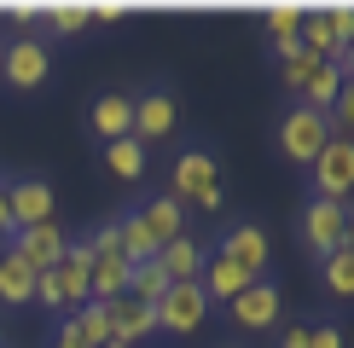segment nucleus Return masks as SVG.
Wrapping results in <instances>:
<instances>
[{
  "mask_svg": "<svg viewBox=\"0 0 354 348\" xmlns=\"http://www.w3.org/2000/svg\"><path fill=\"white\" fill-rule=\"evenodd\" d=\"M0 81L12 87V93H41V87L53 81V47L35 35H18L0 47Z\"/></svg>",
  "mask_w": 354,
  "mask_h": 348,
  "instance_id": "obj_1",
  "label": "nucleus"
},
{
  "mask_svg": "<svg viewBox=\"0 0 354 348\" xmlns=\"http://www.w3.org/2000/svg\"><path fill=\"white\" fill-rule=\"evenodd\" d=\"M354 41V6H302V52L308 58H343Z\"/></svg>",
  "mask_w": 354,
  "mask_h": 348,
  "instance_id": "obj_2",
  "label": "nucleus"
},
{
  "mask_svg": "<svg viewBox=\"0 0 354 348\" xmlns=\"http://www.w3.org/2000/svg\"><path fill=\"white\" fill-rule=\"evenodd\" d=\"M169 180H174V192H169L174 203H203V197L221 192V157L209 151V145H180Z\"/></svg>",
  "mask_w": 354,
  "mask_h": 348,
  "instance_id": "obj_3",
  "label": "nucleus"
},
{
  "mask_svg": "<svg viewBox=\"0 0 354 348\" xmlns=\"http://www.w3.org/2000/svg\"><path fill=\"white\" fill-rule=\"evenodd\" d=\"M326 139H331V122H326L319 110H308V105H290L285 116H279V157H285V163L308 168L319 151H326Z\"/></svg>",
  "mask_w": 354,
  "mask_h": 348,
  "instance_id": "obj_4",
  "label": "nucleus"
},
{
  "mask_svg": "<svg viewBox=\"0 0 354 348\" xmlns=\"http://www.w3.org/2000/svg\"><path fill=\"white\" fill-rule=\"evenodd\" d=\"M308 197H331L348 203L354 197V139H326V151L308 163Z\"/></svg>",
  "mask_w": 354,
  "mask_h": 348,
  "instance_id": "obj_5",
  "label": "nucleus"
},
{
  "mask_svg": "<svg viewBox=\"0 0 354 348\" xmlns=\"http://www.w3.org/2000/svg\"><path fill=\"white\" fill-rule=\"evenodd\" d=\"M343 226H348V203H331V197H308L302 203V244H308L314 261L343 250Z\"/></svg>",
  "mask_w": 354,
  "mask_h": 348,
  "instance_id": "obj_6",
  "label": "nucleus"
},
{
  "mask_svg": "<svg viewBox=\"0 0 354 348\" xmlns=\"http://www.w3.org/2000/svg\"><path fill=\"white\" fill-rule=\"evenodd\" d=\"M174 122H180V99H174V87L151 81L145 93H134V139L140 145L174 139Z\"/></svg>",
  "mask_w": 354,
  "mask_h": 348,
  "instance_id": "obj_7",
  "label": "nucleus"
},
{
  "mask_svg": "<svg viewBox=\"0 0 354 348\" xmlns=\"http://www.w3.org/2000/svg\"><path fill=\"white\" fill-rule=\"evenodd\" d=\"M6 250L18 255L29 273H53V267H58V255L70 250V232L58 226V221H47V226H18V232L6 238Z\"/></svg>",
  "mask_w": 354,
  "mask_h": 348,
  "instance_id": "obj_8",
  "label": "nucleus"
},
{
  "mask_svg": "<svg viewBox=\"0 0 354 348\" xmlns=\"http://www.w3.org/2000/svg\"><path fill=\"white\" fill-rule=\"evenodd\" d=\"M215 255H227L232 267H244V273H250V279H268V261H273L268 226H256V221L227 226V232H221V244H215Z\"/></svg>",
  "mask_w": 354,
  "mask_h": 348,
  "instance_id": "obj_9",
  "label": "nucleus"
},
{
  "mask_svg": "<svg viewBox=\"0 0 354 348\" xmlns=\"http://www.w3.org/2000/svg\"><path fill=\"white\" fill-rule=\"evenodd\" d=\"M0 186H6V203H12V221H18V226L58 221V203H53L47 174H18V180H0Z\"/></svg>",
  "mask_w": 354,
  "mask_h": 348,
  "instance_id": "obj_10",
  "label": "nucleus"
},
{
  "mask_svg": "<svg viewBox=\"0 0 354 348\" xmlns=\"http://www.w3.org/2000/svg\"><path fill=\"white\" fill-rule=\"evenodd\" d=\"M203 319H209V296L198 284H169V296L157 302V331H169V337H192Z\"/></svg>",
  "mask_w": 354,
  "mask_h": 348,
  "instance_id": "obj_11",
  "label": "nucleus"
},
{
  "mask_svg": "<svg viewBox=\"0 0 354 348\" xmlns=\"http://www.w3.org/2000/svg\"><path fill=\"white\" fill-rule=\"evenodd\" d=\"M227 313H232V325H239V331H268L273 319H279V284L273 279H250L239 296L227 302Z\"/></svg>",
  "mask_w": 354,
  "mask_h": 348,
  "instance_id": "obj_12",
  "label": "nucleus"
},
{
  "mask_svg": "<svg viewBox=\"0 0 354 348\" xmlns=\"http://www.w3.org/2000/svg\"><path fill=\"white\" fill-rule=\"evenodd\" d=\"M58 290H64V308H82V302H93V290H87V279H93V250H87L82 238H70V250L58 255L53 267Z\"/></svg>",
  "mask_w": 354,
  "mask_h": 348,
  "instance_id": "obj_13",
  "label": "nucleus"
},
{
  "mask_svg": "<svg viewBox=\"0 0 354 348\" xmlns=\"http://www.w3.org/2000/svg\"><path fill=\"white\" fill-rule=\"evenodd\" d=\"M105 308H111V342L134 348L145 337H157V308H145V302H134V296H116V302H105Z\"/></svg>",
  "mask_w": 354,
  "mask_h": 348,
  "instance_id": "obj_14",
  "label": "nucleus"
},
{
  "mask_svg": "<svg viewBox=\"0 0 354 348\" xmlns=\"http://www.w3.org/2000/svg\"><path fill=\"white\" fill-rule=\"evenodd\" d=\"M87 122H93L99 145H111V139H134V93H99Z\"/></svg>",
  "mask_w": 354,
  "mask_h": 348,
  "instance_id": "obj_15",
  "label": "nucleus"
},
{
  "mask_svg": "<svg viewBox=\"0 0 354 348\" xmlns=\"http://www.w3.org/2000/svg\"><path fill=\"white\" fill-rule=\"evenodd\" d=\"M140 226H145V238L157 244V250H163V244H174L180 238V226H186V203H174L169 192H157V197H145L140 203Z\"/></svg>",
  "mask_w": 354,
  "mask_h": 348,
  "instance_id": "obj_16",
  "label": "nucleus"
},
{
  "mask_svg": "<svg viewBox=\"0 0 354 348\" xmlns=\"http://www.w3.org/2000/svg\"><path fill=\"white\" fill-rule=\"evenodd\" d=\"M250 284V273L244 267H232V261L227 255H203V273H198V290H203V296H209V308H215V302H221V308H227V302L232 296H239V290Z\"/></svg>",
  "mask_w": 354,
  "mask_h": 348,
  "instance_id": "obj_17",
  "label": "nucleus"
},
{
  "mask_svg": "<svg viewBox=\"0 0 354 348\" xmlns=\"http://www.w3.org/2000/svg\"><path fill=\"white\" fill-rule=\"evenodd\" d=\"M203 255H209V250H203L198 238H186V232H180L174 244H163V250H157V267L169 273V284H198V273H203Z\"/></svg>",
  "mask_w": 354,
  "mask_h": 348,
  "instance_id": "obj_18",
  "label": "nucleus"
},
{
  "mask_svg": "<svg viewBox=\"0 0 354 348\" xmlns=\"http://www.w3.org/2000/svg\"><path fill=\"white\" fill-rule=\"evenodd\" d=\"M35 302V273L0 244V308H29Z\"/></svg>",
  "mask_w": 354,
  "mask_h": 348,
  "instance_id": "obj_19",
  "label": "nucleus"
},
{
  "mask_svg": "<svg viewBox=\"0 0 354 348\" xmlns=\"http://www.w3.org/2000/svg\"><path fill=\"white\" fill-rule=\"evenodd\" d=\"M268 41H273L279 64L297 58L302 52V6H268Z\"/></svg>",
  "mask_w": 354,
  "mask_h": 348,
  "instance_id": "obj_20",
  "label": "nucleus"
},
{
  "mask_svg": "<svg viewBox=\"0 0 354 348\" xmlns=\"http://www.w3.org/2000/svg\"><path fill=\"white\" fill-rule=\"evenodd\" d=\"M337 93H343V70H337L331 58H319V64H314V76L302 81L297 105H308V110H319V116H326V110L337 105Z\"/></svg>",
  "mask_w": 354,
  "mask_h": 348,
  "instance_id": "obj_21",
  "label": "nucleus"
},
{
  "mask_svg": "<svg viewBox=\"0 0 354 348\" xmlns=\"http://www.w3.org/2000/svg\"><path fill=\"white\" fill-rule=\"evenodd\" d=\"M87 290H93V302L128 296V261L122 255H93V279H87Z\"/></svg>",
  "mask_w": 354,
  "mask_h": 348,
  "instance_id": "obj_22",
  "label": "nucleus"
},
{
  "mask_svg": "<svg viewBox=\"0 0 354 348\" xmlns=\"http://www.w3.org/2000/svg\"><path fill=\"white\" fill-rule=\"evenodd\" d=\"M128 296H134V302H145V308H157V302L169 296V273L157 267V255H151V261H134V267H128Z\"/></svg>",
  "mask_w": 354,
  "mask_h": 348,
  "instance_id": "obj_23",
  "label": "nucleus"
},
{
  "mask_svg": "<svg viewBox=\"0 0 354 348\" xmlns=\"http://www.w3.org/2000/svg\"><path fill=\"white\" fill-rule=\"evenodd\" d=\"M70 331L82 337V348H111V308L105 302H82L76 319H70Z\"/></svg>",
  "mask_w": 354,
  "mask_h": 348,
  "instance_id": "obj_24",
  "label": "nucleus"
},
{
  "mask_svg": "<svg viewBox=\"0 0 354 348\" xmlns=\"http://www.w3.org/2000/svg\"><path fill=\"white\" fill-rule=\"evenodd\" d=\"M41 18H47V29H53L58 41H70V35H82V29H87V0H47Z\"/></svg>",
  "mask_w": 354,
  "mask_h": 348,
  "instance_id": "obj_25",
  "label": "nucleus"
},
{
  "mask_svg": "<svg viewBox=\"0 0 354 348\" xmlns=\"http://www.w3.org/2000/svg\"><path fill=\"white\" fill-rule=\"evenodd\" d=\"M319 284H326V296L354 302V255H348V250L326 255V261H319Z\"/></svg>",
  "mask_w": 354,
  "mask_h": 348,
  "instance_id": "obj_26",
  "label": "nucleus"
},
{
  "mask_svg": "<svg viewBox=\"0 0 354 348\" xmlns=\"http://www.w3.org/2000/svg\"><path fill=\"white\" fill-rule=\"evenodd\" d=\"M105 168L116 174V180H140L145 174V145L140 139H111L105 145Z\"/></svg>",
  "mask_w": 354,
  "mask_h": 348,
  "instance_id": "obj_27",
  "label": "nucleus"
},
{
  "mask_svg": "<svg viewBox=\"0 0 354 348\" xmlns=\"http://www.w3.org/2000/svg\"><path fill=\"white\" fill-rule=\"evenodd\" d=\"M326 122H331L337 139H354V81H343V93H337V105L326 110Z\"/></svg>",
  "mask_w": 354,
  "mask_h": 348,
  "instance_id": "obj_28",
  "label": "nucleus"
},
{
  "mask_svg": "<svg viewBox=\"0 0 354 348\" xmlns=\"http://www.w3.org/2000/svg\"><path fill=\"white\" fill-rule=\"evenodd\" d=\"M314 64H319V58H308V52H297V58H285V64H279V81H285L290 93H302V81L314 76Z\"/></svg>",
  "mask_w": 354,
  "mask_h": 348,
  "instance_id": "obj_29",
  "label": "nucleus"
},
{
  "mask_svg": "<svg viewBox=\"0 0 354 348\" xmlns=\"http://www.w3.org/2000/svg\"><path fill=\"white\" fill-rule=\"evenodd\" d=\"M35 302H41V308H53V313H64V290H58L53 273H35Z\"/></svg>",
  "mask_w": 354,
  "mask_h": 348,
  "instance_id": "obj_30",
  "label": "nucleus"
},
{
  "mask_svg": "<svg viewBox=\"0 0 354 348\" xmlns=\"http://www.w3.org/2000/svg\"><path fill=\"white\" fill-rule=\"evenodd\" d=\"M308 348H343V331L337 325H308Z\"/></svg>",
  "mask_w": 354,
  "mask_h": 348,
  "instance_id": "obj_31",
  "label": "nucleus"
},
{
  "mask_svg": "<svg viewBox=\"0 0 354 348\" xmlns=\"http://www.w3.org/2000/svg\"><path fill=\"white\" fill-rule=\"evenodd\" d=\"M18 232V221H12V203H6V186H0V244Z\"/></svg>",
  "mask_w": 354,
  "mask_h": 348,
  "instance_id": "obj_32",
  "label": "nucleus"
},
{
  "mask_svg": "<svg viewBox=\"0 0 354 348\" xmlns=\"http://www.w3.org/2000/svg\"><path fill=\"white\" fill-rule=\"evenodd\" d=\"M279 348H308V325H285V337H279Z\"/></svg>",
  "mask_w": 354,
  "mask_h": 348,
  "instance_id": "obj_33",
  "label": "nucleus"
},
{
  "mask_svg": "<svg viewBox=\"0 0 354 348\" xmlns=\"http://www.w3.org/2000/svg\"><path fill=\"white\" fill-rule=\"evenodd\" d=\"M6 18H18V23H29V18H41V6H29V0H12V6H6Z\"/></svg>",
  "mask_w": 354,
  "mask_h": 348,
  "instance_id": "obj_34",
  "label": "nucleus"
},
{
  "mask_svg": "<svg viewBox=\"0 0 354 348\" xmlns=\"http://www.w3.org/2000/svg\"><path fill=\"white\" fill-rule=\"evenodd\" d=\"M53 348H82V337H76V331H70V319H64V325H58V337H53Z\"/></svg>",
  "mask_w": 354,
  "mask_h": 348,
  "instance_id": "obj_35",
  "label": "nucleus"
},
{
  "mask_svg": "<svg viewBox=\"0 0 354 348\" xmlns=\"http://www.w3.org/2000/svg\"><path fill=\"white\" fill-rule=\"evenodd\" d=\"M337 70H343V81H354V41L343 47V58H337Z\"/></svg>",
  "mask_w": 354,
  "mask_h": 348,
  "instance_id": "obj_36",
  "label": "nucleus"
},
{
  "mask_svg": "<svg viewBox=\"0 0 354 348\" xmlns=\"http://www.w3.org/2000/svg\"><path fill=\"white\" fill-rule=\"evenodd\" d=\"M343 250L354 255V209H348V226H343Z\"/></svg>",
  "mask_w": 354,
  "mask_h": 348,
  "instance_id": "obj_37",
  "label": "nucleus"
},
{
  "mask_svg": "<svg viewBox=\"0 0 354 348\" xmlns=\"http://www.w3.org/2000/svg\"><path fill=\"white\" fill-rule=\"evenodd\" d=\"M0 348H6V331H0Z\"/></svg>",
  "mask_w": 354,
  "mask_h": 348,
  "instance_id": "obj_38",
  "label": "nucleus"
},
{
  "mask_svg": "<svg viewBox=\"0 0 354 348\" xmlns=\"http://www.w3.org/2000/svg\"><path fill=\"white\" fill-rule=\"evenodd\" d=\"M111 348H122V342H111Z\"/></svg>",
  "mask_w": 354,
  "mask_h": 348,
  "instance_id": "obj_39",
  "label": "nucleus"
}]
</instances>
